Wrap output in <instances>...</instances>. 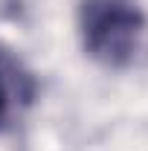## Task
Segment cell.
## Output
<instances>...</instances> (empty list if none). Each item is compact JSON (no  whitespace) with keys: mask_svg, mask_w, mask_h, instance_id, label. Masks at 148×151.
Returning <instances> with one entry per match:
<instances>
[{"mask_svg":"<svg viewBox=\"0 0 148 151\" xmlns=\"http://www.w3.org/2000/svg\"><path fill=\"white\" fill-rule=\"evenodd\" d=\"M38 81L9 50H0V134L12 131L15 122L35 102Z\"/></svg>","mask_w":148,"mask_h":151,"instance_id":"7a4b0ae2","label":"cell"},{"mask_svg":"<svg viewBox=\"0 0 148 151\" xmlns=\"http://www.w3.org/2000/svg\"><path fill=\"white\" fill-rule=\"evenodd\" d=\"M75 20L84 52L108 70H128L148 50V15L139 0H78Z\"/></svg>","mask_w":148,"mask_h":151,"instance_id":"6da1fadb","label":"cell"}]
</instances>
